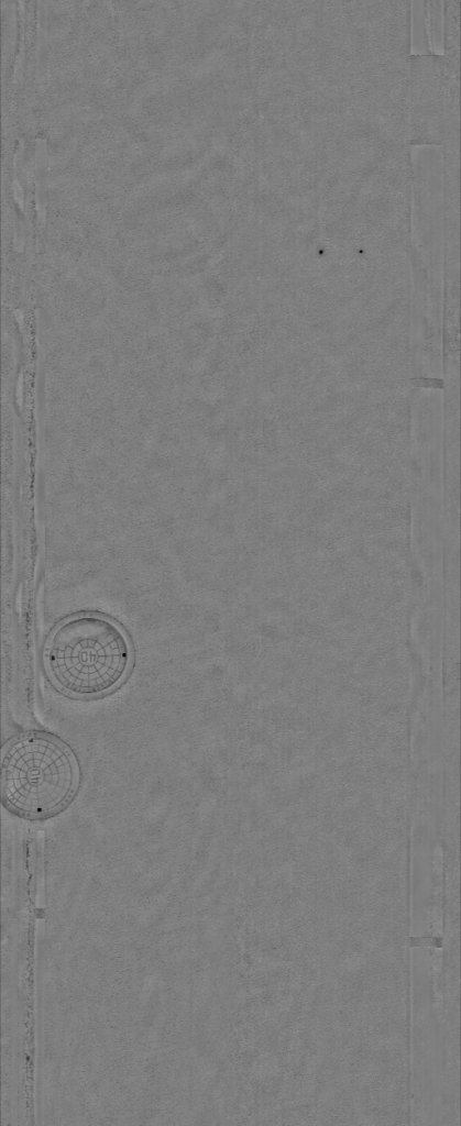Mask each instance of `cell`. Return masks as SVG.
I'll return each mask as SVG.
<instances>
[{"instance_id": "2", "label": "cell", "mask_w": 461, "mask_h": 1126, "mask_svg": "<svg viewBox=\"0 0 461 1126\" xmlns=\"http://www.w3.org/2000/svg\"><path fill=\"white\" fill-rule=\"evenodd\" d=\"M45 662L58 688L90 698L110 692L125 677L131 648L114 621L85 614L57 626L47 642Z\"/></svg>"}, {"instance_id": "1", "label": "cell", "mask_w": 461, "mask_h": 1126, "mask_svg": "<svg viewBox=\"0 0 461 1126\" xmlns=\"http://www.w3.org/2000/svg\"><path fill=\"white\" fill-rule=\"evenodd\" d=\"M79 781L75 752L53 733L24 731L2 748L1 801L14 814L44 818L58 813L75 796Z\"/></svg>"}]
</instances>
